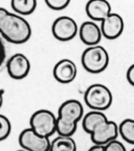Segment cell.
<instances>
[{"label":"cell","instance_id":"cell-1","mask_svg":"<svg viewBox=\"0 0 134 151\" xmlns=\"http://www.w3.org/2000/svg\"><path fill=\"white\" fill-rule=\"evenodd\" d=\"M82 127L88 134L94 145L105 146L117 139L119 134L118 125L110 120L103 111H91L82 119Z\"/></svg>","mask_w":134,"mask_h":151},{"label":"cell","instance_id":"cell-20","mask_svg":"<svg viewBox=\"0 0 134 151\" xmlns=\"http://www.w3.org/2000/svg\"><path fill=\"white\" fill-rule=\"evenodd\" d=\"M104 147V151H127L124 144L118 140H113L106 144Z\"/></svg>","mask_w":134,"mask_h":151},{"label":"cell","instance_id":"cell-16","mask_svg":"<svg viewBox=\"0 0 134 151\" xmlns=\"http://www.w3.org/2000/svg\"><path fill=\"white\" fill-rule=\"evenodd\" d=\"M119 134L122 139L134 145V119H125L118 125Z\"/></svg>","mask_w":134,"mask_h":151},{"label":"cell","instance_id":"cell-15","mask_svg":"<svg viewBox=\"0 0 134 151\" xmlns=\"http://www.w3.org/2000/svg\"><path fill=\"white\" fill-rule=\"evenodd\" d=\"M37 6L36 0H12L11 7L16 14L21 16L29 15L35 11Z\"/></svg>","mask_w":134,"mask_h":151},{"label":"cell","instance_id":"cell-11","mask_svg":"<svg viewBox=\"0 0 134 151\" xmlns=\"http://www.w3.org/2000/svg\"><path fill=\"white\" fill-rule=\"evenodd\" d=\"M53 75L55 80L62 84H69L74 81L77 75V67L75 63L69 59L59 60L55 65Z\"/></svg>","mask_w":134,"mask_h":151},{"label":"cell","instance_id":"cell-12","mask_svg":"<svg viewBox=\"0 0 134 151\" xmlns=\"http://www.w3.org/2000/svg\"><path fill=\"white\" fill-rule=\"evenodd\" d=\"M78 32L81 40L88 47L98 45L102 40L101 28L93 21H87L82 23Z\"/></svg>","mask_w":134,"mask_h":151},{"label":"cell","instance_id":"cell-14","mask_svg":"<svg viewBox=\"0 0 134 151\" xmlns=\"http://www.w3.org/2000/svg\"><path fill=\"white\" fill-rule=\"evenodd\" d=\"M76 142L71 136L58 135L51 142L49 151H77Z\"/></svg>","mask_w":134,"mask_h":151},{"label":"cell","instance_id":"cell-8","mask_svg":"<svg viewBox=\"0 0 134 151\" xmlns=\"http://www.w3.org/2000/svg\"><path fill=\"white\" fill-rule=\"evenodd\" d=\"M18 142L21 147L27 151H49L51 146L49 138L38 134L31 127L21 132Z\"/></svg>","mask_w":134,"mask_h":151},{"label":"cell","instance_id":"cell-18","mask_svg":"<svg viewBox=\"0 0 134 151\" xmlns=\"http://www.w3.org/2000/svg\"><path fill=\"white\" fill-rule=\"evenodd\" d=\"M46 5L52 10H62L70 5V0H46Z\"/></svg>","mask_w":134,"mask_h":151},{"label":"cell","instance_id":"cell-10","mask_svg":"<svg viewBox=\"0 0 134 151\" xmlns=\"http://www.w3.org/2000/svg\"><path fill=\"white\" fill-rule=\"evenodd\" d=\"M101 23L100 28L103 37L108 40L118 38L124 30L123 18L117 13H110Z\"/></svg>","mask_w":134,"mask_h":151},{"label":"cell","instance_id":"cell-25","mask_svg":"<svg viewBox=\"0 0 134 151\" xmlns=\"http://www.w3.org/2000/svg\"><path fill=\"white\" fill-rule=\"evenodd\" d=\"M130 151H134V148L132 149V150H130Z\"/></svg>","mask_w":134,"mask_h":151},{"label":"cell","instance_id":"cell-4","mask_svg":"<svg viewBox=\"0 0 134 151\" xmlns=\"http://www.w3.org/2000/svg\"><path fill=\"white\" fill-rule=\"evenodd\" d=\"M110 62L108 52L101 45L88 47L81 55V64L86 71L99 74L107 69Z\"/></svg>","mask_w":134,"mask_h":151},{"label":"cell","instance_id":"cell-9","mask_svg":"<svg viewBox=\"0 0 134 151\" xmlns=\"http://www.w3.org/2000/svg\"><path fill=\"white\" fill-rule=\"evenodd\" d=\"M6 68L10 77L20 80L27 77L31 69V63L26 55L22 53H16L7 60Z\"/></svg>","mask_w":134,"mask_h":151},{"label":"cell","instance_id":"cell-19","mask_svg":"<svg viewBox=\"0 0 134 151\" xmlns=\"http://www.w3.org/2000/svg\"><path fill=\"white\" fill-rule=\"evenodd\" d=\"M6 47L5 41L3 37L0 36V72L2 71L6 66Z\"/></svg>","mask_w":134,"mask_h":151},{"label":"cell","instance_id":"cell-17","mask_svg":"<svg viewBox=\"0 0 134 151\" xmlns=\"http://www.w3.org/2000/svg\"><path fill=\"white\" fill-rule=\"evenodd\" d=\"M11 123L4 115L0 114V142L4 141L11 133Z\"/></svg>","mask_w":134,"mask_h":151},{"label":"cell","instance_id":"cell-2","mask_svg":"<svg viewBox=\"0 0 134 151\" xmlns=\"http://www.w3.org/2000/svg\"><path fill=\"white\" fill-rule=\"evenodd\" d=\"M32 35L31 25L22 16L6 10L0 18V36L8 42L21 45L27 42Z\"/></svg>","mask_w":134,"mask_h":151},{"label":"cell","instance_id":"cell-13","mask_svg":"<svg viewBox=\"0 0 134 151\" xmlns=\"http://www.w3.org/2000/svg\"><path fill=\"white\" fill-rule=\"evenodd\" d=\"M85 11L93 22H102L112 13L110 4L106 0H90L86 4Z\"/></svg>","mask_w":134,"mask_h":151},{"label":"cell","instance_id":"cell-21","mask_svg":"<svg viewBox=\"0 0 134 151\" xmlns=\"http://www.w3.org/2000/svg\"><path fill=\"white\" fill-rule=\"evenodd\" d=\"M126 78L129 84L134 86V63L132 64L129 67V69L127 70Z\"/></svg>","mask_w":134,"mask_h":151},{"label":"cell","instance_id":"cell-3","mask_svg":"<svg viewBox=\"0 0 134 151\" xmlns=\"http://www.w3.org/2000/svg\"><path fill=\"white\" fill-rule=\"evenodd\" d=\"M84 117V107L78 100L70 99L60 105L57 116L58 135L71 136L77 129V124Z\"/></svg>","mask_w":134,"mask_h":151},{"label":"cell","instance_id":"cell-23","mask_svg":"<svg viewBox=\"0 0 134 151\" xmlns=\"http://www.w3.org/2000/svg\"><path fill=\"white\" fill-rule=\"evenodd\" d=\"M5 93V91H4V89H0V109H1V107L3 105V95Z\"/></svg>","mask_w":134,"mask_h":151},{"label":"cell","instance_id":"cell-5","mask_svg":"<svg viewBox=\"0 0 134 151\" xmlns=\"http://www.w3.org/2000/svg\"><path fill=\"white\" fill-rule=\"evenodd\" d=\"M84 100L86 105L92 111H103L111 106L113 95L105 85L96 83L88 87L84 95Z\"/></svg>","mask_w":134,"mask_h":151},{"label":"cell","instance_id":"cell-22","mask_svg":"<svg viewBox=\"0 0 134 151\" xmlns=\"http://www.w3.org/2000/svg\"><path fill=\"white\" fill-rule=\"evenodd\" d=\"M88 151H104L103 146H99V145H94Z\"/></svg>","mask_w":134,"mask_h":151},{"label":"cell","instance_id":"cell-7","mask_svg":"<svg viewBox=\"0 0 134 151\" xmlns=\"http://www.w3.org/2000/svg\"><path fill=\"white\" fill-rule=\"evenodd\" d=\"M51 32L58 40L69 41L76 37L79 32V28L73 17L61 16L54 21L51 26Z\"/></svg>","mask_w":134,"mask_h":151},{"label":"cell","instance_id":"cell-6","mask_svg":"<svg viewBox=\"0 0 134 151\" xmlns=\"http://www.w3.org/2000/svg\"><path fill=\"white\" fill-rule=\"evenodd\" d=\"M30 127L43 137L50 138L57 131V117L47 109L36 111L29 120Z\"/></svg>","mask_w":134,"mask_h":151},{"label":"cell","instance_id":"cell-24","mask_svg":"<svg viewBox=\"0 0 134 151\" xmlns=\"http://www.w3.org/2000/svg\"><path fill=\"white\" fill-rule=\"evenodd\" d=\"M16 151H27V150H25L21 149V150H16Z\"/></svg>","mask_w":134,"mask_h":151}]
</instances>
